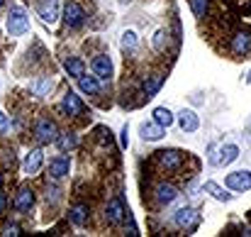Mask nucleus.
I'll use <instances>...</instances> for the list:
<instances>
[{
  "label": "nucleus",
  "mask_w": 251,
  "mask_h": 237,
  "mask_svg": "<svg viewBox=\"0 0 251 237\" xmlns=\"http://www.w3.org/2000/svg\"><path fill=\"white\" fill-rule=\"evenodd\" d=\"M37 12L44 22H54L59 17V0H42L37 5Z\"/></svg>",
  "instance_id": "nucleus-16"
},
{
  "label": "nucleus",
  "mask_w": 251,
  "mask_h": 237,
  "mask_svg": "<svg viewBox=\"0 0 251 237\" xmlns=\"http://www.w3.org/2000/svg\"><path fill=\"white\" fill-rule=\"evenodd\" d=\"M69 169H71V159L64 157V154H59V157H54L51 161H49V174H51L54 178L66 176V174H69Z\"/></svg>",
  "instance_id": "nucleus-18"
},
{
  "label": "nucleus",
  "mask_w": 251,
  "mask_h": 237,
  "mask_svg": "<svg viewBox=\"0 0 251 237\" xmlns=\"http://www.w3.org/2000/svg\"><path fill=\"white\" fill-rule=\"evenodd\" d=\"M154 198H156L159 206H168V203H173V201L178 198V188H176L173 183L161 181V183H156V188H154Z\"/></svg>",
  "instance_id": "nucleus-12"
},
{
  "label": "nucleus",
  "mask_w": 251,
  "mask_h": 237,
  "mask_svg": "<svg viewBox=\"0 0 251 237\" xmlns=\"http://www.w3.org/2000/svg\"><path fill=\"white\" fill-rule=\"evenodd\" d=\"M225 183H227V188H232V191H249L251 188V171H247V169L232 171V174H227Z\"/></svg>",
  "instance_id": "nucleus-9"
},
{
  "label": "nucleus",
  "mask_w": 251,
  "mask_h": 237,
  "mask_svg": "<svg viewBox=\"0 0 251 237\" xmlns=\"http://www.w3.org/2000/svg\"><path fill=\"white\" fill-rule=\"evenodd\" d=\"M88 215H90V208H88L85 203H76V206L69 210L71 223H74V225H78V228H83L85 223H88Z\"/></svg>",
  "instance_id": "nucleus-20"
},
{
  "label": "nucleus",
  "mask_w": 251,
  "mask_h": 237,
  "mask_svg": "<svg viewBox=\"0 0 251 237\" xmlns=\"http://www.w3.org/2000/svg\"><path fill=\"white\" fill-rule=\"evenodd\" d=\"M83 20H85L83 5H78L76 0H69L66 7H64V22H66V27H81Z\"/></svg>",
  "instance_id": "nucleus-8"
},
{
  "label": "nucleus",
  "mask_w": 251,
  "mask_h": 237,
  "mask_svg": "<svg viewBox=\"0 0 251 237\" xmlns=\"http://www.w3.org/2000/svg\"><path fill=\"white\" fill-rule=\"evenodd\" d=\"M237 157H239V147H237V145H222V147L217 149V154L210 157V164H215V166H227V164H232Z\"/></svg>",
  "instance_id": "nucleus-10"
},
{
  "label": "nucleus",
  "mask_w": 251,
  "mask_h": 237,
  "mask_svg": "<svg viewBox=\"0 0 251 237\" xmlns=\"http://www.w3.org/2000/svg\"><path fill=\"white\" fill-rule=\"evenodd\" d=\"M59 110H61L64 115L78 118V115H83V113H85V105H83V100H81V98H78L74 90H66V93H64V98H61Z\"/></svg>",
  "instance_id": "nucleus-6"
},
{
  "label": "nucleus",
  "mask_w": 251,
  "mask_h": 237,
  "mask_svg": "<svg viewBox=\"0 0 251 237\" xmlns=\"http://www.w3.org/2000/svg\"><path fill=\"white\" fill-rule=\"evenodd\" d=\"M78 88L83 90L85 95H98L100 93V83H98V76H78Z\"/></svg>",
  "instance_id": "nucleus-21"
},
{
  "label": "nucleus",
  "mask_w": 251,
  "mask_h": 237,
  "mask_svg": "<svg viewBox=\"0 0 251 237\" xmlns=\"http://www.w3.org/2000/svg\"><path fill=\"white\" fill-rule=\"evenodd\" d=\"M7 127H10V120H7V115H5V113H0V135H2V132H7Z\"/></svg>",
  "instance_id": "nucleus-30"
},
{
  "label": "nucleus",
  "mask_w": 251,
  "mask_h": 237,
  "mask_svg": "<svg viewBox=\"0 0 251 237\" xmlns=\"http://www.w3.org/2000/svg\"><path fill=\"white\" fill-rule=\"evenodd\" d=\"M93 74L98 76L100 81H110L112 79V61H110V57H105V54H98V57H93Z\"/></svg>",
  "instance_id": "nucleus-11"
},
{
  "label": "nucleus",
  "mask_w": 251,
  "mask_h": 237,
  "mask_svg": "<svg viewBox=\"0 0 251 237\" xmlns=\"http://www.w3.org/2000/svg\"><path fill=\"white\" fill-rule=\"evenodd\" d=\"M202 191H205V193H210V196H212V198H217V201H229V198H232V196H229V193H225V188H222L220 183H215V181H205Z\"/></svg>",
  "instance_id": "nucleus-23"
},
{
  "label": "nucleus",
  "mask_w": 251,
  "mask_h": 237,
  "mask_svg": "<svg viewBox=\"0 0 251 237\" xmlns=\"http://www.w3.org/2000/svg\"><path fill=\"white\" fill-rule=\"evenodd\" d=\"M34 137L42 142V145H49V142H56V137H59V130H56V122L54 120H49V118H39L37 122H34Z\"/></svg>",
  "instance_id": "nucleus-3"
},
{
  "label": "nucleus",
  "mask_w": 251,
  "mask_h": 237,
  "mask_svg": "<svg viewBox=\"0 0 251 237\" xmlns=\"http://www.w3.org/2000/svg\"><path fill=\"white\" fill-rule=\"evenodd\" d=\"M166 32H164V30H159V32H156V39H154V44H156V49H164V42H166Z\"/></svg>",
  "instance_id": "nucleus-29"
},
{
  "label": "nucleus",
  "mask_w": 251,
  "mask_h": 237,
  "mask_svg": "<svg viewBox=\"0 0 251 237\" xmlns=\"http://www.w3.org/2000/svg\"><path fill=\"white\" fill-rule=\"evenodd\" d=\"M49 88H51V79H42L37 83V93H39V95H44Z\"/></svg>",
  "instance_id": "nucleus-28"
},
{
  "label": "nucleus",
  "mask_w": 251,
  "mask_h": 237,
  "mask_svg": "<svg viewBox=\"0 0 251 237\" xmlns=\"http://www.w3.org/2000/svg\"><path fill=\"white\" fill-rule=\"evenodd\" d=\"M56 145H59L61 152H69V149L76 147V135L74 132H64L61 137H56Z\"/></svg>",
  "instance_id": "nucleus-25"
},
{
  "label": "nucleus",
  "mask_w": 251,
  "mask_h": 237,
  "mask_svg": "<svg viewBox=\"0 0 251 237\" xmlns=\"http://www.w3.org/2000/svg\"><path fill=\"white\" fill-rule=\"evenodd\" d=\"M129 132H127V125H125V130H122V147H127L129 145V137H127Z\"/></svg>",
  "instance_id": "nucleus-32"
},
{
  "label": "nucleus",
  "mask_w": 251,
  "mask_h": 237,
  "mask_svg": "<svg viewBox=\"0 0 251 237\" xmlns=\"http://www.w3.org/2000/svg\"><path fill=\"white\" fill-rule=\"evenodd\" d=\"M229 52L237 54V57H244L251 52V30H239L232 34L229 39Z\"/></svg>",
  "instance_id": "nucleus-7"
},
{
  "label": "nucleus",
  "mask_w": 251,
  "mask_h": 237,
  "mask_svg": "<svg viewBox=\"0 0 251 237\" xmlns=\"http://www.w3.org/2000/svg\"><path fill=\"white\" fill-rule=\"evenodd\" d=\"M164 81H166V74H151V76H147L144 86H142L144 98H147V100H149V98H154V95H156V90L164 86Z\"/></svg>",
  "instance_id": "nucleus-17"
},
{
  "label": "nucleus",
  "mask_w": 251,
  "mask_h": 237,
  "mask_svg": "<svg viewBox=\"0 0 251 237\" xmlns=\"http://www.w3.org/2000/svg\"><path fill=\"white\" fill-rule=\"evenodd\" d=\"M154 122L161 127H171L173 125V113L168 108H154Z\"/></svg>",
  "instance_id": "nucleus-24"
},
{
  "label": "nucleus",
  "mask_w": 251,
  "mask_h": 237,
  "mask_svg": "<svg viewBox=\"0 0 251 237\" xmlns=\"http://www.w3.org/2000/svg\"><path fill=\"white\" fill-rule=\"evenodd\" d=\"M139 132H142V137H144V140L156 142V140H161V137L166 135V127H161V125H156V122H142Z\"/></svg>",
  "instance_id": "nucleus-19"
},
{
  "label": "nucleus",
  "mask_w": 251,
  "mask_h": 237,
  "mask_svg": "<svg viewBox=\"0 0 251 237\" xmlns=\"http://www.w3.org/2000/svg\"><path fill=\"white\" fill-rule=\"evenodd\" d=\"M64 66H66L69 76H74V79H78V76H83L85 74V64L78 59V57H69V59L64 61Z\"/></svg>",
  "instance_id": "nucleus-22"
},
{
  "label": "nucleus",
  "mask_w": 251,
  "mask_h": 237,
  "mask_svg": "<svg viewBox=\"0 0 251 237\" xmlns=\"http://www.w3.org/2000/svg\"><path fill=\"white\" fill-rule=\"evenodd\" d=\"M105 218H107L110 225H122V223L129 218V208L125 206L122 196H115V198L107 203V208H105Z\"/></svg>",
  "instance_id": "nucleus-1"
},
{
  "label": "nucleus",
  "mask_w": 251,
  "mask_h": 237,
  "mask_svg": "<svg viewBox=\"0 0 251 237\" xmlns=\"http://www.w3.org/2000/svg\"><path fill=\"white\" fill-rule=\"evenodd\" d=\"M122 49H129V52H132V49H137V34H134L132 30L122 34Z\"/></svg>",
  "instance_id": "nucleus-27"
},
{
  "label": "nucleus",
  "mask_w": 251,
  "mask_h": 237,
  "mask_svg": "<svg viewBox=\"0 0 251 237\" xmlns=\"http://www.w3.org/2000/svg\"><path fill=\"white\" fill-rule=\"evenodd\" d=\"M173 223H176L180 230H185V233H195L198 225H200V213H198L195 208H180V210H176Z\"/></svg>",
  "instance_id": "nucleus-4"
},
{
  "label": "nucleus",
  "mask_w": 251,
  "mask_h": 237,
  "mask_svg": "<svg viewBox=\"0 0 251 237\" xmlns=\"http://www.w3.org/2000/svg\"><path fill=\"white\" fill-rule=\"evenodd\" d=\"M5 203H7V198H5V193H2V191H0V210H2V208H5Z\"/></svg>",
  "instance_id": "nucleus-33"
},
{
  "label": "nucleus",
  "mask_w": 251,
  "mask_h": 237,
  "mask_svg": "<svg viewBox=\"0 0 251 237\" xmlns=\"http://www.w3.org/2000/svg\"><path fill=\"white\" fill-rule=\"evenodd\" d=\"M20 233H22V230H20V228H17V225H7V228H5V233H2V235H10V237H15V235H20Z\"/></svg>",
  "instance_id": "nucleus-31"
},
{
  "label": "nucleus",
  "mask_w": 251,
  "mask_h": 237,
  "mask_svg": "<svg viewBox=\"0 0 251 237\" xmlns=\"http://www.w3.org/2000/svg\"><path fill=\"white\" fill-rule=\"evenodd\" d=\"M42 161H44V152H42V149H29V152H27V157H25V164H22V171L32 176V174H37V171H39Z\"/></svg>",
  "instance_id": "nucleus-14"
},
{
  "label": "nucleus",
  "mask_w": 251,
  "mask_h": 237,
  "mask_svg": "<svg viewBox=\"0 0 251 237\" xmlns=\"http://www.w3.org/2000/svg\"><path fill=\"white\" fill-rule=\"evenodd\" d=\"M27 30H29V20H27L25 10L22 7H12L10 15H7V32H10V37H20Z\"/></svg>",
  "instance_id": "nucleus-5"
},
{
  "label": "nucleus",
  "mask_w": 251,
  "mask_h": 237,
  "mask_svg": "<svg viewBox=\"0 0 251 237\" xmlns=\"http://www.w3.org/2000/svg\"><path fill=\"white\" fill-rule=\"evenodd\" d=\"M32 206H34V193H32L27 186H22V188L15 193V210H20V213H29Z\"/></svg>",
  "instance_id": "nucleus-13"
},
{
  "label": "nucleus",
  "mask_w": 251,
  "mask_h": 237,
  "mask_svg": "<svg viewBox=\"0 0 251 237\" xmlns=\"http://www.w3.org/2000/svg\"><path fill=\"white\" fill-rule=\"evenodd\" d=\"M178 127L183 132H195L200 127V118L193 113V110H180L178 113Z\"/></svg>",
  "instance_id": "nucleus-15"
},
{
  "label": "nucleus",
  "mask_w": 251,
  "mask_h": 237,
  "mask_svg": "<svg viewBox=\"0 0 251 237\" xmlns=\"http://www.w3.org/2000/svg\"><path fill=\"white\" fill-rule=\"evenodd\" d=\"M0 186H2V176H0Z\"/></svg>",
  "instance_id": "nucleus-34"
},
{
  "label": "nucleus",
  "mask_w": 251,
  "mask_h": 237,
  "mask_svg": "<svg viewBox=\"0 0 251 237\" xmlns=\"http://www.w3.org/2000/svg\"><path fill=\"white\" fill-rule=\"evenodd\" d=\"M2 2H5V0H0V5H2Z\"/></svg>",
  "instance_id": "nucleus-36"
},
{
  "label": "nucleus",
  "mask_w": 251,
  "mask_h": 237,
  "mask_svg": "<svg viewBox=\"0 0 251 237\" xmlns=\"http://www.w3.org/2000/svg\"><path fill=\"white\" fill-rule=\"evenodd\" d=\"M207 5H210V0H190V10H193V15L195 17H205V12H207Z\"/></svg>",
  "instance_id": "nucleus-26"
},
{
  "label": "nucleus",
  "mask_w": 251,
  "mask_h": 237,
  "mask_svg": "<svg viewBox=\"0 0 251 237\" xmlns=\"http://www.w3.org/2000/svg\"><path fill=\"white\" fill-rule=\"evenodd\" d=\"M249 7H251V2H249Z\"/></svg>",
  "instance_id": "nucleus-37"
},
{
  "label": "nucleus",
  "mask_w": 251,
  "mask_h": 237,
  "mask_svg": "<svg viewBox=\"0 0 251 237\" xmlns=\"http://www.w3.org/2000/svg\"><path fill=\"white\" fill-rule=\"evenodd\" d=\"M247 81H249V83H251V74H249V79H247Z\"/></svg>",
  "instance_id": "nucleus-35"
},
{
  "label": "nucleus",
  "mask_w": 251,
  "mask_h": 237,
  "mask_svg": "<svg viewBox=\"0 0 251 237\" xmlns=\"http://www.w3.org/2000/svg\"><path fill=\"white\" fill-rule=\"evenodd\" d=\"M154 159L159 161L161 169L178 171V169L183 166V161H185V154H183L180 149H159V152H154Z\"/></svg>",
  "instance_id": "nucleus-2"
}]
</instances>
